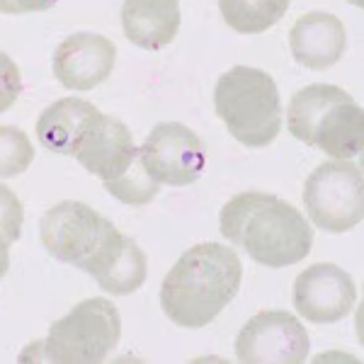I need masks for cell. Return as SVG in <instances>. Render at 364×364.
<instances>
[{
  "label": "cell",
  "instance_id": "6da1fadb",
  "mask_svg": "<svg viewBox=\"0 0 364 364\" xmlns=\"http://www.w3.org/2000/svg\"><path fill=\"white\" fill-rule=\"evenodd\" d=\"M219 228L257 265L274 269L301 262L314 245L306 216L267 192H240L228 199L219 214Z\"/></svg>",
  "mask_w": 364,
  "mask_h": 364
},
{
  "label": "cell",
  "instance_id": "7a4b0ae2",
  "mask_svg": "<svg viewBox=\"0 0 364 364\" xmlns=\"http://www.w3.org/2000/svg\"><path fill=\"white\" fill-rule=\"evenodd\" d=\"M238 252L221 243H197L182 252L161 284V309L175 326L199 331L224 311L240 289Z\"/></svg>",
  "mask_w": 364,
  "mask_h": 364
},
{
  "label": "cell",
  "instance_id": "3957f363",
  "mask_svg": "<svg viewBox=\"0 0 364 364\" xmlns=\"http://www.w3.org/2000/svg\"><path fill=\"white\" fill-rule=\"evenodd\" d=\"M289 132L326 156L355 158L364 149V112L348 90L314 83L289 102Z\"/></svg>",
  "mask_w": 364,
  "mask_h": 364
},
{
  "label": "cell",
  "instance_id": "277c9868",
  "mask_svg": "<svg viewBox=\"0 0 364 364\" xmlns=\"http://www.w3.org/2000/svg\"><path fill=\"white\" fill-rule=\"evenodd\" d=\"M214 107L228 134L248 149H265L279 136L282 100L269 73L233 66L214 87Z\"/></svg>",
  "mask_w": 364,
  "mask_h": 364
},
{
  "label": "cell",
  "instance_id": "5b68a950",
  "mask_svg": "<svg viewBox=\"0 0 364 364\" xmlns=\"http://www.w3.org/2000/svg\"><path fill=\"white\" fill-rule=\"evenodd\" d=\"M122 338L119 311L109 299H85L51 323L39 343V360L56 364H97L117 350Z\"/></svg>",
  "mask_w": 364,
  "mask_h": 364
},
{
  "label": "cell",
  "instance_id": "8992f818",
  "mask_svg": "<svg viewBox=\"0 0 364 364\" xmlns=\"http://www.w3.org/2000/svg\"><path fill=\"white\" fill-rule=\"evenodd\" d=\"M304 207L311 221L328 233H345L364 216L362 170L350 158L321 163L304 185Z\"/></svg>",
  "mask_w": 364,
  "mask_h": 364
},
{
  "label": "cell",
  "instance_id": "52a82bcc",
  "mask_svg": "<svg viewBox=\"0 0 364 364\" xmlns=\"http://www.w3.org/2000/svg\"><path fill=\"white\" fill-rule=\"evenodd\" d=\"M114 233L117 226L112 221L73 199L54 204L39 221V236L46 252L83 272H87Z\"/></svg>",
  "mask_w": 364,
  "mask_h": 364
},
{
  "label": "cell",
  "instance_id": "ba28073f",
  "mask_svg": "<svg viewBox=\"0 0 364 364\" xmlns=\"http://www.w3.org/2000/svg\"><path fill=\"white\" fill-rule=\"evenodd\" d=\"M309 352L306 328L289 311H260L236 338V357L243 364H301Z\"/></svg>",
  "mask_w": 364,
  "mask_h": 364
},
{
  "label": "cell",
  "instance_id": "9c48e42d",
  "mask_svg": "<svg viewBox=\"0 0 364 364\" xmlns=\"http://www.w3.org/2000/svg\"><path fill=\"white\" fill-rule=\"evenodd\" d=\"M146 168L161 185L185 187L202 178L207 151L202 139L180 122H161L141 146Z\"/></svg>",
  "mask_w": 364,
  "mask_h": 364
},
{
  "label": "cell",
  "instance_id": "30bf717a",
  "mask_svg": "<svg viewBox=\"0 0 364 364\" xmlns=\"http://www.w3.org/2000/svg\"><path fill=\"white\" fill-rule=\"evenodd\" d=\"M357 301V287L350 272L331 262L304 269L294 282V309L311 323H338Z\"/></svg>",
  "mask_w": 364,
  "mask_h": 364
},
{
  "label": "cell",
  "instance_id": "8fae6325",
  "mask_svg": "<svg viewBox=\"0 0 364 364\" xmlns=\"http://www.w3.org/2000/svg\"><path fill=\"white\" fill-rule=\"evenodd\" d=\"M70 156L90 175L109 182L132 166V161L139 156V149L124 122L112 114H97L80 134Z\"/></svg>",
  "mask_w": 364,
  "mask_h": 364
},
{
  "label": "cell",
  "instance_id": "7c38bea8",
  "mask_svg": "<svg viewBox=\"0 0 364 364\" xmlns=\"http://www.w3.org/2000/svg\"><path fill=\"white\" fill-rule=\"evenodd\" d=\"M117 46L95 32L70 34L54 51V75L68 90H92L112 75Z\"/></svg>",
  "mask_w": 364,
  "mask_h": 364
},
{
  "label": "cell",
  "instance_id": "4fadbf2b",
  "mask_svg": "<svg viewBox=\"0 0 364 364\" xmlns=\"http://www.w3.org/2000/svg\"><path fill=\"white\" fill-rule=\"evenodd\" d=\"M289 46L299 66L326 70L343 58L348 49V32L336 15L316 10L294 22L289 32Z\"/></svg>",
  "mask_w": 364,
  "mask_h": 364
},
{
  "label": "cell",
  "instance_id": "5bb4252c",
  "mask_svg": "<svg viewBox=\"0 0 364 364\" xmlns=\"http://www.w3.org/2000/svg\"><path fill=\"white\" fill-rule=\"evenodd\" d=\"M87 274L97 279V284L109 294L129 296L144 287L149 265H146V255L136 245V240L117 231L105 245V250L95 257Z\"/></svg>",
  "mask_w": 364,
  "mask_h": 364
},
{
  "label": "cell",
  "instance_id": "9a60e30c",
  "mask_svg": "<svg viewBox=\"0 0 364 364\" xmlns=\"http://www.w3.org/2000/svg\"><path fill=\"white\" fill-rule=\"evenodd\" d=\"M122 29L141 49H163L180 32V0H124Z\"/></svg>",
  "mask_w": 364,
  "mask_h": 364
},
{
  "label": "cell",
  "instance_id": "2e32d148",
  "mask_svg": "<svg viewBox=\"0 0 364 364\" xmlns=\"http://www.w3.org/2000/svg\"><path fill=\"white\" fill-rule=\"evenodd\" d=\"M100 112L95 105L78 97H63L49 105L37 119V136L46 151L58 156H70L78 144L85 127L95 119Z\"/></svg>",
  "mask_w": 364,
  "mask_h": 364
},
{
  "label": "cell",
  "instance_id": "e0dca14e",
  "mask_svg": "<svg viewBox=\"0 0 364 364\" xmlns=\"http://www.w3.org/2000/svg\"><path fill=\"white\" fill-rule=\"evenodd\" d=\"M291 0H219L221 17L240 34H260L274 27Z\"/></svg>",
  "mask_w": 364,
  "mask_h": 364
},
{
  "label": "cell",
  "instance_id": "ac0fdd59",
  "mask_svg": "<svg viewBox=\"0 0 364 364\" xmlns=\"http://www.w3.org/2000/svg\"><path fill=\"white\" fill-rule=\"evenodd\" d=\"M102 185L114 199L129 204V207H144V204L154 202L158 190H161V182L149 173L144 158H141V149H139V156L132 161V166H129L119 178L102 182Z\"/></svg>",
  "mask_w": 364,
  "mask_h": 364
},
{
  "label": "cell",
  "instance_id": "d6986e66",
  "mask_svg": "<svg viewBox=\"0 0 364 364\" xmlns=\"http://www.w3.org/2000/svg\"><path fill=\"white\" fill-rule=\"evenodd\" d=\"M34 146L17 127H0V180L17 178L32 166Z\"/></svg>",
  "mask_w": 364,
  "mask_h": 364
},
{
  "label": "cell",
  "instance_id": "ffe728a7",
  "mask_svg": "<svg viewBox=\"0 0 364 364\" xmlns=\"http://www.w3.org/2000/svg\"><path fill=\"white\" fill-rule=\"evenodd\" d=\"M22 224H25V209H22L20 197L0 182V233L8 243H15L22 236Z\"/></svg>",
  "mask_w": 364,
  "mask_h": 364
},
{
  "label": "cell",
  "instance_id": "44dd1931",
  "mask_svg": "<svg viewBox=\"0 0 364 364\" xmlns=\"http://www.w3.org/2000/svg\"><path fill=\"white\" fill-rule=\"evenodd\" d=\"M22 92V75L17 63L8 54L0 51V114L15 105Z\"/></svg>",
  "mask_w": 364,
  "mask_h": 364
},
{
  "label": "cell",
  "instance_id": "7402d4cb",
  "mask_svg": "<svg viewBox=\"0 0 364 364\" xmlns=\"http://www.w3.org/2000/svg\"><path fill=\"white\" fill-rule=\"evenodd\" d=\"M58 0H0V15H27L44 13L54 8Z\"/></svg>",
  "mask_w": 364,
  "mask_h": 364
},
{
  "label": "cell",
  "instance_id": "603a6c76",
  "mask_svg": "<svg viewBox=\"0 0 364 364\" xmlns=\"http://www.w3.org/2000/svg\"><path fill=\"white\" fill-rule=\"evenodd\" d=\"M348 3H352V5H357V8H362V5H364V0H348Z\"/></svg>",
  "mask_w": 364,
  "mask_h": 364
},
{
  "label": "cell",
  "instance_id": "cb8c5ba5",
  "mask_svg": "<svg viewBox=\"0 0 364 364\" xmlns=\"http://www.w3.org/2000/svg\"><path fill=\"white\" fill-rule=\"evenodd\" d=\"M3 277H5V274H3V272H0V279H3Z\"/></svg>",
  "mask_w": 364,
  "mask_h": 364
}]
</instances>
